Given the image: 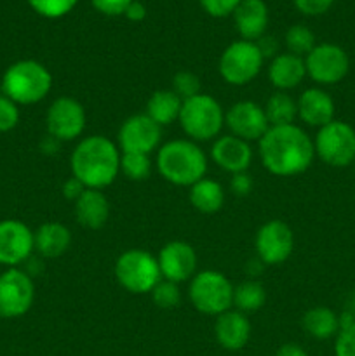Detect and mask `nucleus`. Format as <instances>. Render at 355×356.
Returning <instances> with one entry per match:
<instances>
[{"mask_svg": "<svg viewBox=\"0 0 355 356\" xmlns=\"http://www.w3.org/2000/svg\"><path fill=\"white\" fill-rule=\"evenodd\" d=\"M258 143L261 163L277 177L299 176L312 167L315 159L313 139L296 124L270 127Z\"/></svg>", "mask_w": 355, "mask_h": 356, "instance_id": "nucleus-1", "label": "nucleus"}, {"mask_svg": "<svg viewBox=\"0 0 355 356\" xmlns=\"http://www.w3.org/2000/svg\"><path fill=\"white\" fill-rule=\"evenodd\" d=\"M120 156L117 143L106 136H87L77 143L70 156L72 176L90 190H104L120 174Z\"/></svg>", "mask_w": 355, "mask_h": 356, "instance_id": "nucleus-2", "label": "nucleus"}, {"mask_svg": "<svg viewBox=\"0 0 355 356\" xmlns=\"http://www.w3.org/2000/svg\"><path fill=\"white\" fill-rule=\"evenodd\" d=\"M209 160L198 143L191 139H173L157 149V172L174 186L190 188L207 174Z\"/></svg>", "mask_w": 355, "mask_h": 356, "instance_id": "nucleus-3", "label": "nucleus"}, {"mask_svg": "<svg viewBox=\"0 0 355 356\" xmlns=\"http://www.w3.org/2000/svg\"><path fill=\"white\" fill-rule=\"evenodd\" d=\"M52 89V73L47 66L35 59L13 63L2 76V94L16 104H37L49 96Z\"/></svg>", "mask_w": 355, "mask_h": 356, "instance_id": "nucleus-4", "label": "nucleus"}, {"mask_svg": "<svg viewBox=\"0 0 355 356\" xmlns=\"http://www.w3.org/2000/svg\"><path fill=\"white\" fill-rule=\"evenodd\" d=\"M178 122L191 141H214L225 127V110L216 97L200 92L183 101Z\"/></svg>", "mask_w": 355, "mask_h": 356, "instance_id": "nucleus-5", "label": "nucleus"}, {"mask_svg": "<svg viewBox=\"0 0 355 356\" xmlns=\"http://www.w3.org/2000/svg\"><path fill=\"white\" fill-rule=\"evenodd\" d=\"M233 289L232 282L221 271L204 270L190 280L188 298L198 313L216 318L233 308Z\"/></svg>", "mask_w": 355, "mask_h": 356, "instance_id": "nucleus-6", "label": "nucleus"}, {"mask_svg": "<svg viewBox=\"0 0 355 356\" xmlns=\"http://www.w3.org/2000/svg\"><path fill=\"white\" fill-rule=\"evenodd\" d=\"M115 278L124 291L131 294H150L162 280L157 256L143 249H129L115 261Z\"/></svg>", "mask_w": 355, "mask_h": 356, "instance_id": "nucleus-7", "label": "nucleus"}, {"mask_svg": "<svg viewBox=\"0 0 355 356\" xmlns=\"http://www.w3.org/2000/svg\"><path fill=\"white\" fill-rule=\"evenodd\" d=\"M265 58L256 42H232L221 52L218 61V72L228 86L242 87L253 82L263 68Z\"/></svg>", "mask_w": 355, "mask_h": 356, "instance_id": "nucleus-8", "label": "nucleus"}, {"mask_svg": "<svg viewBox=\"0 0 355 356\" xmlns=\"http://www.w3.org/2000/svg\"><path fill=\"white\" fill-rule=\"evenodd\" d=\"M315 156H319L326 165L343 169L355 160V129L343 120L329 122L317 131Z\"/></svg>", "mask_w": 355, "mask_h": 356, "instance_id": "nucleus-9", "label": "nucleus"}, {"mask_svg": "<svg viewBox=\"0 0 355 356\" xmlns=\"http://www.w3.org/2000/svg\"><path fill=\"white\" fill-rule=\"evenodd\" d=\"M87 125L86 108L72 96H59L49 104L45 113L47 134L61 143H70L84 134Z\"/></svg>", "mask_w": 355, "mask_h": 356, "instance_id": "nucleus-10", "label": "nucleus"}, {"mask_svg": "<svg viewBox=\"0 0 355 356\" xmlns=\"http://www.w3.org/2000/svg\"><path fill=\"white\" fill-rule=\"evenodd\" d=\"M306 76L317 86L340 83L350 72V58L347 51L336 44H317L308 56H305Z\"/></svg>", "mask_w": 355, "mask_h": 356, "instance_id": "nucleus-11", "label": "nucleus"}, {"mask_svg": "<svg viewBox=\"0 0 355 356\" xmlns=\"http://www.w3.org/2000/svg\"><path fill=\"white\" fill-rule=\"evenodd\" d=\"M35 301V284L30 273L19 268H7L0 275V316L19 318Z\"/></svg>", "mask_w": 355, "mask_h": 356, "instance_id": "nucleus-12", "label": "nucleus"}, {"mask_svg": "<svg viewBox=\"0 0 355 356\" xmlns=\"http://www.w3.org/2000/svg\"><path fill=\"white\" fill-rule=\"evenodd\" d=\"M256 257L265 266L284 264L294 250V233L287 222L270 219L258 229L254 236Z\"/></svg>", "mask_w": 355, "mask_h": 356, "instance_id": "nucleus-13", "label": "nucleus"}, {"mask_svg": "<svg viewBox=\"0 0 355 356\" xmlns=\"http://www.w3.org/2000/svg\"><path fill=\"white\" fill-rule=\"evenodd\" d=\"M160 141H162V127L146 113L125 118L117 134V146L122 153L152 155L160 148Z\"/></svg>", "mask_w": 355, "mask_h": 356, "instance_id": "nucleus-14", "label": "nucleus"}, {"mask_svg": "<svg viewBox=\"0 0 355 356\" xmlns=\"http://www.w3.org/2000/svg\"><path fill=\"white\" fill-rule=\"evenodd\" d=\"M225 125L230 134L247 143L260 141L270 124L265 115V108L254 101H237L225 111Z\"/></svg>", "mask_w": 355, "mask_h": 356, "instance_id": "nucleus-15", "label": "nucleus"}, {"mask_svg": "<svg viewBox=\"0 0 355 356\" xmlns=\"http://www.w3.org/2000/svg\"><path fill=\"white\" fill-rule=\"evenodd\" d=\"M35 250L33 232L19 219L0 221V264L17 268L26 263Z\"/></svg>", "mask_w": 355, "mask_h": 356, "instance_id": "nucleus-16", "label": "nucleus"}, {"mask_svg": "<svg viewBox=\"0 0 355 356\" xmlns=\"http://www.w3.org/2000/svg\"><path fill=\"white\" fill-rule=\"evenodd\" d=\"M157 261H159V268L164 280L174 282L178 285L191 280L197 273V252H195L190 243L183 242V240L167 242L160 249Z\"/></svg>", "mask_w": 355, "mask_h": 356, "instance_id": "nucleus-17", "label": "nucleus"}, {"mask_svg": "<svg viewBox=\"0 0 355 356\" xmlns=\"http://www.w3.org/2000/svg\"><path fill=\"white\" fill-rule=\"evenodd\" d=\"M253 156L251 143L232 134L219 136L211 146V160L228 174L247 172L253 163Z\"/></svg>", "mask_w": 355, "mask_h": 356, "instance_id": "nucleus-18", "label": "nucleus"}, {"mask_svg": "<svg viewBox=\"0 0 355 356\" xmlns=\"http://www.w3.org/2000/svg\"><path fill=\"white\" fill-rule=\"evenodd\" d=\"M251 327L249 318L246 313L239 309H228L216 316L214 322V337L216 343L226 351H240L247 346L251 339Z\"/></svg>", "mask_w": 355, "mask_h": 356, "instance_id": "nucleus-19", "label": "nucleus"}, {"mask_svg": "<svg viewBox=\"0 0 355 356\" xmlns=\"http://www.w3.org/2000/svg\"><path fill=\"white\" fill-rule=\"evenodd\" d=\"M298 118L308 127L320 129L334 120L336 106L333 97L320 87H308L296 99Z\"/></svg>", "mask_w": 355, "mask_h": 356, "instance_id": "nucleus-20", "label": "nucleus"}, {"mask_svg": "<svg viewBox=\"0 0 355 356\" xmlns=\"http://www.w3.org/2000/svg\"><path fill=\"white\" fill-rule=\"evenodd\" d=\"M73 214L75 221L86 229H101L110 218V200L103 190L86 188L73 202Z\"/></svg>", "mask_w": 355, "mask_h": 356, "instance_id": "nucleus-21", "label": "nucleus"}, {"mask_svg": "<svg viewBox=\"0 0 355 356\" xmlns=\"http://www.w3.org/2000/svg\"><path fill=\"white\" fill-rule=\"evenodd\" d=\"M232 16L242 40L256 42L267 33L268 7L263 0H240Z\"/></svg>", "mask_w": 355, "mask_h": 356, "instance_id": "nucleus-22", "label": "nucleus"}, {"mask_svg": "<svg viewBox=\"0 0 355 356\" xmlns=\"http://www.w3.org/2000/svg\"><path fill=\"white\" fill-rule=\"evenodd\" d=\"M268 80L277 90L296 89L306 76L305 58L291 54V52H278L271 58L268 65Z\"/></svg>", "mask_w": 355, "mask_h": 356, "instance_id": "nucleus-23", "label": "nucleus"}, {"mask_svg": "<svg viewBox=\"0 0 355 356\" xmlns=\"http://www.w3.org/2000/svg\"><path fill=\"white\" fill-rule=\"evenodd\" d=\"M35 250L45 259H56L72 245V232L59 221H47L33 232Z\"/></svg>", "mask_w": 355, "mask_h": 356, "instance_id": "nucleus-24", "label": "nucleus"}, {"mask_svg": "<svg viewBox=\"0 0 355 356\" xmlns=\"http://www.w3.org/2000/svg\"><path fill=\"white\" fill-rule=\"evenodd\" d=\"M181 106H183V99L173 89H160L155 90L146 101L145 113L160 127H166L180 118Z\"/></svg>", "mask_w": 355, "mask_h": 356, "instance_id": "nucleus-25", "label": "nucleus"}, {"mask_svg": "<svg viewBox=\"0 0 355 356\" xmlns=\"http://www.w3.org/2000/svg\"><path fill=\"white\" fill-rule=\"evenodd\" d=\"M188 198H190L191 207L200 214H216L221 211L225 204V190L216 179L204 177L190 186Z\"/></svg>", "mask_w": 355, "mask_h": 356, "instance_id": "nucleus-26", "label": "nucleus"}, {"mask_svg": "<svg viewBox=\"0 0 355 356\" xmlns=\"http://www.w3.org/2000/svg\"><path fill=\"white\" fill-rule=\"evenodd\" d=\"M301 325L310 337L317 341H326L336 337L340 332V315L326 306H315L305 312Z\"/></svg>", "mask_w": 355, "mask_h": 356, "instance_id": "nucleus-27", "label": "nucleus"}, {"mask_svg": "<svg viewBox=\"0 0 355 356\" xmlns=\"http://www.w3.org/2000/svg\"><path fill=\"white\" fill-rule=\"evenodd\" d=\"M263 108L270 127L294 124L296 118H298L296 99L289 96V92H284V90H275V92L268 97L267 104H265Z\"/></svg>", "mask_w": 355, "mask_h": 356, "instance_id": "nucleus-28", "label": "nucleus"}, {"mask_svg": "<svg viewBox=\"0 0 355 356\" xmlns=\"http://www.w3.org/2000/svg\"><path fill=\"white\" fill-rule=\"evenodd\" d=\"M267 302V291L256 280H246L233 289V306L242 313H254Z\"/></svg>", "mask_w": 355, "mask_h": 356, "instance_id": "nucleus-29", "label": "nucleus"}, {"mask_svg": "<svg viewBox=\"0 0 355 356\" xmlns=\"http://www.w3.org/2000/svg\"><path fill=\"white\" fill-rule=\"evenodd\" d=\"M284 44L287 47V52L291 54L299 56V58H305L312 52V49L315 47V35L305 24H292L287 31H285Z\"/></svg>", "mask_w": 355, "mask_h": 356, "instance_id": "nucleus-30", "label": "nucleus"}, {"mask_svg": "<svg viewBox=\"0 0 355 356\" xmlns=\"http://www.w3.org/2000/svg\"><path fill=\"white\" fill-rule=\"evenodd\" d=\"M152 167V156L145 153H122L120 156V172L131 181H145Z\"/></svg>", "mask_w": 355, "mask_h": 356, "instance_id": "nucleus-31", "label": "nucleus"}, {"mask_svg": "<svg viewBox=\"0 0 355 356\" xmlns=\"http://www.w3.org/2000/svg\"><path fill=\"white\" fill-rule=\"evenodd\" d=\"M79 0H28L31 9L47 19H59L75 9Z\"/></svg>", "mask_w": 355, "mask_h": 356, "instance_id": "nucleus-32", "label": "nucleus"}, {"mask_svg": "<svg viewBox=\"0 0 355 356\" xmlns=\"http://www.w3.org/2000/svg\"><path fill=\"white\" fill-rule=\"evenodd\" d=\"M150 294H152V299L157 308L160 309H174L181 302L180 285L174 284V282L164 280V278L155 285V289Z\"/></svg>", "mask_w": 355, "mask_h": 356, "instance_id": "nucleus-33", "label": "nucleus"}, {"mask_svg": "<svg viewBox=\"0 0 355 356\" xmlns=\"http://www.w3.org/2000/svg\"><path fill=\"white\" fill-rule=\"evenodd\" d=\"M171 89L181 97V99H190V97L200 94V79L191 72H178L173 76V87Z\"/></svg>", "mask_w": 355, "mask_h": 356, "instance_id": "nucleus-34", "label": "nucleus"}, {"mask_svg": "<svg viewBox=\"0 0 355 356\" xmlns=\"http://www.w3.org/2000/svg\"><path fill=\"white\" fill-rule=\"evenodd\" d=\"M19 124V104L0 94V132H9Z\"/></svg>", "mask_w": 355, "mask_h": 356, "instance_id": "nucleus-35", "label": "nucleus"}, {"mask_svg": "<svg viewBox=\"0 0 355 356\" xmlns=\"http://www.w3.org/2000/svg\"><path fill=\"white\" fill-rule=\"evenodd\" d=\"M334 356H355V323L338 332L334 341Z\"/></svg>", "mask_w": 355, "mask_h": 356, "instance_id": "nucleus-36", "label": "nucleus"}, {"mask_svg": "<svg viewBox=\"0 0 355 356\" xmlns=\"http://www.w3.org/2000/svg\"><path fill=\"white\" fill-rule=\"evenodd\" d=\"M202 9L212 17H226L232 16L233 10L240 3V0H198Z\"/></svg>", "mask_w": 355, "mask_h": 356, "instance_id": "nucleus-37", "label": "nucleus"}, {"mask_svg": "<svg viewBox=\"0 0 355 356\" xmlns=\"http://www.w3.org/2000/svg\"><path fill=\"white\" fill-rule=\"evenodd\" d=\"M132 0H90L94 9L104 16H122Z\"/></svg>", "mask_w": 355, "mask_h": 356, "instance_id": "nucleus-38", "label": "nucleus"}, {"mask_svg": "<svg viewBox=\"0 0 355 356\" xmlns=\"http://www.w3.org/2000/svg\"><path fill=\"white\" fill-rule=\"evenodd\" d=\"M334 0H294V6L299 13L305 16H320V14L327 13Z\"/></svg>", "mask_w": 355, "mask_h": 356, "instance_id": "nucleus-39", "label": "nucleus"}, {"mask_svg": "<svg viewBox=\"0 0 355 356\" xmlns=\"http://www.w3.org/2000/svg\"><path fill=\"white\" fill-rule=\"evenodd\" d=\"M254 179L249 172H239L232 174V181H230V190L235 197H249L253 193Z\"/></svg>", "mask_w": 355, "mask_h": 356, "instance_id": "nucleus-40", "label": "nucleus"}, {"mask_svg": "<svg viewBox=\"0 0 355 356\" xmlns=\"http://www.w3.org/2000/svg\"><path fill=\"white\" fill-rule=\"evenodd\" d=\"M84 190H86V186H84V184L80 183L79 179H75L73 176L68 177L61 186L63 197H65L66 200H72V202H75L77 198L84 193Z\"/></svg>", "mask_w": 355, "mask_h": 356, "instance_id": "nucleus-41", "label": "nucleus"}, {"mask_svg": "<svg viewBox=\"0 0 355 356\" xmlns=\"http://www.w3.org/2000/svg\"><path fill=\"white\" fill-rule=\"evenodd\" d=\"M256 45L260 47L263 58H275L278 54V44L275 42V38L267 37V35H263L260 40H256Z\"/></svg>", "mask_w": 355, "mask_h": 356, "instance_id": "nucleus-42", "label": "nucleus"}, {"mask_svg": "<svg viewBox=\"0 0 355 356\" xmlns=\"http://www.w3.org/2000/svg\"><path fill=\"white\" fill-rule=\"evenodd\" d=\"M124 16L127 17L129 21H134V23H139V21H143L146 17V7L143 6L139 0H132L131 3H129V7L125 9Z\"/></svg>", "mask_w": 355, "mask_h": 356, "instance_id": "nucleus-43", "label": "nucleus"}, {"mask_svg": "<svg viewBox=\"0 0 355 356\" xmlns=\"http://www.w3.org/2000/svg\"><path fill=\"white\" fill-rule=\"evenodd\" d=\"M274 356H308V353H306L299 344L287 343V344H282Z\"/></svg>", "mask_w": 355, "mask_h": 356, "instance_id": "nucleus-44", "label": "nucleus"}, {"mask_svg": "<svg viewBox=\"0 0 355 356\" xmlns=\"http://www.w3.org/2000/svg\"><path fill=\"white\" fill-rule=\"evenodd\" d=\"M63 143L58 141V139H54L52 136H45V139L42 141V149H44L45 153H49V155H54V153H58V149L61 148Z\"/></svg>", "mask_w": 355, "mask_h": 356, "instance_id": "nucleus-45", "label": "nucleus"}, {"mask_svg": "<svg viewBox=\"0 0 355 356\" xmlns=\"http://www.w3.org/2000/svg\"><path fill=\"white\" fill-rule=\"evenodd\" d=\"M354 165H355V160H354Z\"/></svg>", "mask_w": 355, "mask_h": 356, "instance_id": "nucleus-46", "label": "nucleus"}, {"mask_svg": "<svg viewBox=\"0 0 355 356\" xmlns=\"http://www.w3.org/2000/svg\"><path fill=\"white\" fill-rule=\"evenodd\" d=\"M0 320H2V316H0Z\"/></svg>", "mask_w": 355, "mask_h": 356, "instance_id": "nucleus-47", "label": "nucleus"}]
</instances>
